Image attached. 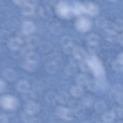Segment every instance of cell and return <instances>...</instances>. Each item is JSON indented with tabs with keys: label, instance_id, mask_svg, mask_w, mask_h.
<instances>
[{
	"label": "cell",
	"instance_id": "6da1fadb",
	"mask_svg": "<svg viewBox=\"0 0 123 123\" xmlns=\"http://www.w3.org/2000/svg\"><path fill=\"white\" fill-rule=\"evenodd\" d=\"M56 10L58 15L64 19L70 18L79 14L75 5L72 6L64 1H60L57 3Z\"/></svg>",
	"mask_w": 123,
	"mask_h": 123
},
{
	"label": "cell",
	"instance_id": "7a4b0ae2",
	"mask_svg": "<svg viewBox=\"0 0 123 123\" xmlns=\"http://www.w3.org/2000/svg\"><path fill=\"white\" fill-rule=\"evenodd\" d=\"M89 68L93 71L95 77L102 79L104 77L105 71L102 63L98 57L93 55L89 58L86 62Z\"/></svg>",
	"mask_w": 123,
	"mask_h": 123
},
{
	"label": "cell",
	"instance_id": "3957f363",
	"mask_svg": "<svg viewBox=\"0 0 123 123\" xmlns=\"http://www.w3.org/2000/svg\"><path fill=\"white\" fill-rule=\"evenodd\" d=\"M80 13L82 12L92 16L97 15L99 12L98 6L91 2L79 3L76 4Z\"/></svg>",
	"mask_w": 123,
	"mask_h": 123
},
{
	"label": "cell",
	"instance_id": "277c9868",
	"mask_svg": "<svg viewBox=\"0 0 123 123\" xmlns=\"http://www.w3.org/2000/svg\"><path fill=\"white\" fill-rule=\"evenodd\" d=\"M0 105L3 109L9 110H14L18 106L19 102L16 97L11 95H6L0 98Z\"/></svg>",
	"mask_w": 123,
	"mask_h": 123
},
{
	"label": "cell",
	"instance_id": "5b68a950",
	"mask_svg": "<svg viewBox=\"0 0 123 123\" xmlns=\"http://www.w3.org/2000/svg\"><path fill=\"white\" fill-rule=\"evenodd\" d=\"M76 29L79 31L85 32L88 31L91 28L92 23L88 18L84 17L78 18L75 23Z\"/></svg>",
	"mask_w": 123,
	"mask_h": 123
},
{
	"label": "cell",
	"instance_id": "8992f818",
	"mask_svg": "<svg viewBox=\"0 0 123 123\" xmlns=\"http://www.w3.org/2000/svg\"><path fill=\"white\" fill-rule=\"evenodd\" d=\"M59 59L57 57H51L46 60L45 67L46 70L50 73H54L57 70Z\"/></svg>",
	"mask_w": 123,
	"mask_h": 123
},
{
	"label": "cell",
	"instance_id": "52a82bcc",
	"mask_svg": "<svg viewBox=\"0 0 123 123\" xmlns=\"http://www.w3.org/2000/svg\"><path fill=\"white\" fill-rule=\"evenodd\" d=\"M24 108L25 111L29 115H34L39 111L40 107L37 103L34 101H29L25 104Z\"/></svg>",
	"mask_w": 123,
	"mask_h": 123
},
{
	"label": "cell",
	"instance_id": "ba28073f",
	"mask_svg": "<svg viewBox=\"0 0 123 123\" xmlns=\"http://www.w3.org/2000/svg\"><path fill=\"white\" fill-rule=\"evenodd\" d=\"M73 53L75 57L82 62H86L89 58L86 52L83 49L79 47L74 48Z\"/></svg>",
	"mask_w": 123,
	"mask_h": 123
},
{
	"label": "cell",
	"instance_id": "9c48e42d",
	"mask_svg": "<svg viewBox=\"0 0 123 123\" xmlns=\"http://www.w3.org/2000/svg\"><path fill=\"white\" fill-rule=\"evenodd\" d=\"M37 61L35 59L27 57L21 64L22 68L27 71H33L36 68Z\"/></svg>",
	"mask_w": 123,
	"mask_h": 123
},
{
	"label": "cell",
	"instance_id": "30bf717a",
	"mask_svg": "<svg viewBox=\"0 0 123 123\" xmlns=\"http://www.w3.org/2000/svg\"><path fill=\"white\" fill-rule=\"evenodd\" d=\"M56 113L60 117L66 120H70L72 118L71 113L69 110L62 107H59L56 110Z\"/></svg>",
	"mask_w": 123,
	"mask_h": 123
},
{
	"label": "cell",
	"instance_id": "8fae6325",
	"mask_svg": "<svg viewBox=\"0 0 123 123\" xmlns=\"http://www.w3.org/2000/svg\"><path fill=\"white\" fill-rule=\"evenodd\" d=\"M2 74L3 77L6 80L10 81H14L17 77V74L15 71L10 68L5 69Z\"/></svg>",
	"mask_w": 123,
	"mask_h": 123
},
{
	"label": "cell",
	"instance_id": "7c38bea8",
	"mask_svg": "<svg viewBox=\"0 0 123 123\" xmlns=\"http://www.w3.org/2000/svg\"><path fill=\"white\" fill-rule=\"evenodd\" d=\"M17 88L18 90L20 92H27L29 91L30 86L26 81L22 80L18 83Z\"/></svg>",
	"mask_w": 123,
	"mask_h": 123
},
{
	"label": "cell",
	"instance_id": "4fadbf2b",
	"mask_svg": "<svg viewBox=\"0 0 123 123\" xmlns=\"http://www.w3.org/2000/svg\"><path fill=\"white\" fill-rule=\"evenodd\" d=\"M70 92L71 95L75 97H79L83 94V91L80 87L74 86L70 89Z\"/></svg>",
	"mask_w": 123,
	"mask_h": 123
},
{
	"label": "cell",
	"instance_id": "5bb4252c",
	"mask_svg": "<svg viewBox=\"0 0 123 123\" xmlns=\"http://www.w3.org/2000/svg\"><path fill=\"white\" fill-rule=\"evenodd\" d=\"M89 80L86 76L83 74H80L77 77L76 81L79 86L87 85Z\"/></svg>",
	"mask_w": 123,
	"mask_h": 123
},
{
	"label": "cell",
	"instance_id": "9a60e30c",
	"mask_svg": "<svg viewBox=\"0 0 123 123\" xmlns=\"http://www.w3.org/2000/svg\"><path fill=\"white\" fill-rule=\"evenodd\" d=\"M88 38V43L89 46H96L98 44V39L96 36L92 35L89 36Z\"/></svg>",
	"mask_w": 123,
	"mask_h": 123
},
{
	"label": "cell",
	"instance_id": "2e32d148",
	"mask_svg": "<svg viewBox=\"0 0 123 123\" xmlns=\"http://www.w3.org/2000/svg\"><path fill=\"white\" fill-rule=\"evenodd\" d=\"M117 61L121 65H123V52L119 53L117 55Z\"/></svg>",
	"mask_w": 123,
	"mask_h": 123
},
{
	"label": "cell",
	"instance_id": "e0dca14e",
	"mask_svg": "<svg viewBox=\"0 0 123 123\" xmlns=\"http://www.w3.org/2000/svg\"><path fill=\"white\" fill-rule=\"evenodd\" d=\"M8 118L6 116L2 114L0 116V123H7Z\"/></svg>",
	"mask_w": 123,
	"mask_h": 123
},
{
	"label": "cell",
	"instance_id": "ac0fdd59",
	"mask_svg": "<svg viewBox=\"0 0 123 123\" xmlns=\"http://www.w3.org/2000/svg\"><path fill=\"white\" fill-rule=\"evenodd\" d=\"M6 86V84L5 82L0 79V92H2L4 91Z\"/></svg>",
	"mask_w": 123,
	"mask_h": 123
},
{
	"label": "cell",
	"instance_id": "d6986e66",
	"mask_svg": "<svg viewBox=\"0 0 123 123\" xmlns=\"http://www.w3.org/2000/svg\"><path fill=\"white\" fill-rule=\"evenodd\" d=\"M118 40L119 43L123 46V34H121L118 36Z\"/></svg>",
	"mask_w": 123,
	"mask_h": 123
}]
</instances>
